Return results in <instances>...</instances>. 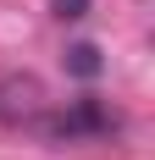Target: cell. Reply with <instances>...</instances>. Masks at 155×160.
Returning a JSON list of instances; mask_svg holds the SVG:
<instances>
[{
	"label": "cell",
	"mask_w": 155,
	"mask_h": 160,
	"mask_svg": "<svg viewBox=\"0 0 155 160\" xmlns=\"http://www.w3.org/2000/svg\"><path fill=\"white\" fill-rule=\"evenodd\" d=\"M33 127L45 132L50 144H100V138H111V132L122 127V116L111 111L105 99L83 94V99H72L67 111H56V116H39Z\"/></svg>",
	"instance_id": "6da1fadb"
},
{
	"label": "cell",
	"mask_w": 155,
	"mask_h": 160,
	"mask_svg": "<svg viewBox=\"0 0 155 160\" xmlns=\"http://www.w3.org/2000/svg\"><path fill=\"white\" fill-rule=\"evenodd\" d=\"M45 116V83L33 72H6L0 78V127H33Z\"/></svg>",
	"instance_id": "7a4b0ae2"
},
{
	"label": "cell",
	"mask_w": 155,
	"mask_h": 160,
	"mask_svg": "<svg viewBox=\"0 0 155 160\" xmlns=\"http://www.w3.org/2000/svg\"><path fill=\"white\" fill-rule=\"evenodd\" d=\"M61 61H67V72H72V78H83V83L105 72V61H100V50H94V44H67Z\"/></svg>",
	"instance_id": "3957f363"
},
{
	"label": "cell",
	"mask_w": 155,
	"mask_h": 160,
	"mask_svg": "<svg viewBox=\"0 0 155 160\" xmlns=\"http://www.w3.org/2000/svg\"><path fill=\"white\" fill-rule=\"evenodd\" d=\"M50 11L61 17V22H83L89 17V0H50Z\"/></svg>",
	"instance_id": "277c9868"
}]
</instances>
